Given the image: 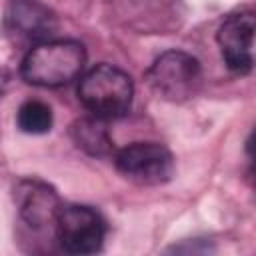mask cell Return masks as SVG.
Wrapping results in <instances>:
<instances>
[{"label":"cell","mask_w":256,"mask_h":256,"mask_svg":"<svg viewBox=\"0 0 256 256\" xmlns=\"http://www.w3.org/2000/svg\"><path fill=\"white\" fill-rule=\"evenodd\" d=\"M86 64V50L76 40H42L22 60V78L32 86L58 88L78 78Z\"/></svg>","instance_id":"cell-1"},{"label":"cell","mask_w":256,"mask_h":256,"mask_svg":"<svg viewBox=\"0 0 256 256\" xmlns=\"http://www.w3.org/2000/svg\"><path fill=\"white\" fill-rule=\"evenodd\" d=\"M132 78L112 64H98L90 68L78 84L80 102L92 116L102 120L124 116L132 106Z\"/></svg>","instance_id":"cell-2"},{"label":"cell","mask_w":256,"mask_h":256,"mask_svg":"<svg viewBox=\"0 0 256 256\" xmlns=\"http://www.w3.org/2000/svg\"><path fill=\"white\" fill-rule=\"evenodd\" d=\"M146 82L160 98L184 102L198 92L202 84V68L192 54L168 50L152 62L146 72Z\"/></svg>","instance_id":"cell-3"},{"label":"cell","mask_w":256,"mask_h":256,"mask_svg":"<svg viewBox=\"0 0 256 256\" xmlns=\"http://www.w3.org/2000/svg\"><path fill=\"white\" fill-rule=\"evenodd\" d=\"M54 226L60 246L70 254H94L102 248L106 226L102 216L90 206H62Z\"/></svg>","instance_id":"cell-4"},{"label":"cell","mask_w":256,"mask_h":256,"mask_svg":"<svg viewBox=\"0 0 256 256\" xmlns=\"http://www.w3.org/2000/svg\"><path fill=\"white\" fill-rule=\"evenodd\" d=\"M114 162L122 176L138 184H162L174 174L172 154L156 142H134L122 148Z\"/></svg>","instance_id":"cell-5"},{"label":"cell","mask_w":256,"mask_h":256,"mask_svg":"<svg viewBox=\"0 0 256 256\" xmlns=\"http://www.w3.org/2000/svg\"><path fill=\"white\" fill-rule=\"evenodd\" d=\"M256 36V14L240 12L232 14L224 20L218 30V44L222 48V56L226 66L236 74H246L254 66L252 58V42Z\"/></svg>","instance_id":"cell-6"},{"label":"cell","mask_w":256,"mask_h":256,"mask_svg":"<svg viewBox=\"0 0 256 256\" xmlns=\"http://www.w3.org/2000/svg\"><path fill=\"white\" fill-rule=\"evenodd\" d=\"M16 200L22 218L34 228L46 226L50 222L56 224L58 212L62 208L58 204V196L54 194V190L36 180L20 182L16 188Z\"/></svg>","instance_id":"cell-7"},{"label":"cell","mask_w":256,"mask_h":256,"mask_svg":"<svg viewBox=\"0 0 256 256\" xmlns=\"http://www.w3.org/2000/svg\"><path fill=\"white\" fill-rule=\"evenodd\" d=\"M6 24L12 34L22 38H44L54 30V16L36 0H10Z\"/></svg>","instance_id":"cell-8"},{"label":"cell","mask_w":256,"mask_h":256,"mask_svg":"<svg viewBox=\"0 0 256 256\" xmlns=\"http://www.w3.org/2000/svg\"><path fill=\"white\" fill-rule=\"evenodd\" d=\"M72 140L78 148L92 156H106L112 152V138L104 126V120L98 116H88L74 122Z\"/></svg>","instance_id":"cell-9"},{"label":"cell","mask_w":256,"mask_h":256,"mask_svg":"<svg viewBox=\"0 0 256 256\" xmlns=\"http://www.w3.org/2000/svg\"><path fill=\"white\" fill-rule=\"evenodd\" d=\"M18 128L26 134H46L52 128V110L40 100H28L18 110Z\"/></svg>","instance_id":"cell-10"},{"label":"cell","mask_w":256,"mask_h":256,"mask_svg":"<svg viewBox=\"0 0 256 256\" xmlns=\"http://www.w3.org/2000/svg\"><path fill=\"white\" fill-rule=\"evenodd\" d=\"M246 152H248V156L252 158V164H254L256 162V128L252 130V134H250V138L246 142Z\"/></svg>","instance_id":"cell-11"},{"label":"cell","mask_w":256,"mask_h":256,"mask_svg":"<svg viewBox=\"0 0 256 256\" xmlns=\"http://www.w3.org/2000/svg\"><path fill=\"white\" fill-rule=\"evenodd\" d=\"M252 176L256 178V164H252Z\"/></svg>","instance_id":"cell-12"}]
</instances>
